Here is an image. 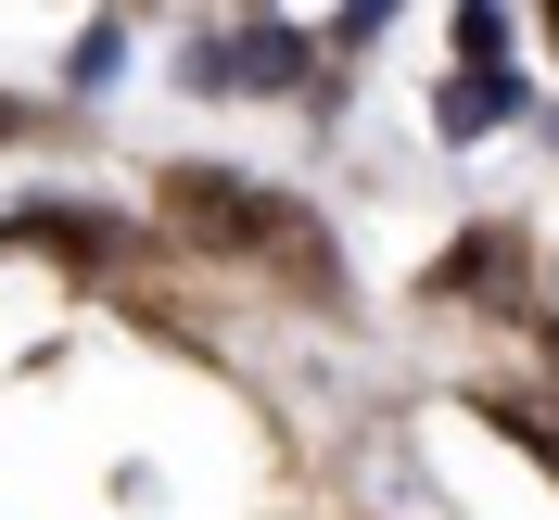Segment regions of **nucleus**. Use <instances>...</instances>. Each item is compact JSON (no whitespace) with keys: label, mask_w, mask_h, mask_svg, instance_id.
Wrapping results in <instances>:
<instances>
[{"label":"nucleus","mask_w":559,"mask_h":520,"mask_svg":"<svg viewBox=\"0 0 559 520\" xmlns=\"http://www.w3.org/2000/svg\"><path fill=\"white\" fill-rule=\"evenodd\" d=\"M306 38L293 26H242V38H191V89H293Z\"/></svg>","instance_id":"f03ea898"},{"label":"nucleus","mask_w":559,"mask_h":520,"mask_svg":"<svg viewBox=\"0 0 559 520\" xmlns=\"http://www.w3.org/2000/svg\"><path fill=\"white\" fill-rule=\"evenodd\" d=\"M115 51H128V26H115V13H103V26L76 38V89H103V76H115Z\"/></svg>","instance_id":"39448f33"},{"label":"nucleus","mask_w":559,"mask_h":520,"mask_svg":"<svg viewBox=\"0 0 559 520\" xmlns=\"http://www.w3.org/2000/svg\"><path fill=\"white\" fill-rule=\"evenodd\" d=\"M445 292H471V305H522V229H471V242L445 254Z\"/></svg>","instance_id":"7ed1b4c3"},{"label":"nucleus","mask_w":559,"mask_h":520,"mask_svg":"<svg viewBox=\"0 0 559 520\" xmlns=\"http://www.w3.org/2000/svg\"><path fill=\"white\" fill-rule=\"evenodd\" d=\"M166 229H178V242H204V254H229V267L306 279V292H344L331 229H318L306 204L254 191V178H229V166H166Z\"/></svg>","instance_id":"f257e3e1"},{"label":"nucleus","mask_w":559,"mask_h":520,"mask_svg":"<svg viewBox=\"0 0 559 520\" xmlns=\"http://www.w3.org/2000/svg\"><path fill=\"white\" fill-rule=\"evenodd\" d=\"M522 102H534L522 76H445V89H432V128H445V140H484V128H509Z\"/></svg>","instance_id":"20e7f679"},{"label":"nucleus","mask_w":559,"mask_h":520,"mask_svg":"<svg viewBox=\"0 0 559 520\" xmlns=\"http://www.w3.org/2000/svg\"><path fill=\"white\" fill-rule=\"evenodd\" d=\"M0 140H13V102H0Z\"/></svg>","instance_id":"423d86ee"}]
</instances>
